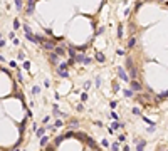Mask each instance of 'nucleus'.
<instances>
[{
	"label": "nucleus",
	"instance_id": "f257e3e1",
	"mask_svg": "<svg viewBox=\"0 0 168 151\" xmlns=\"http://www.w3.org/2000/svg\"><path fill=\"white\" fill-rule=\"evenodd\" d=\"M67 67H69V64L67 62H61L59 66H57V74L61 76V77H69V72H67Z\"/></svg>",
	"mask_w": 168,
	"mask_h": 151
},
{
	"label": "nucleus",
	"instance_id": "f03ea898",
	"mask_svg": "<svg viewBox=\"0 0 168 151\" xmlns=\"http://www.w3.org/2000/svg\"><path fill=\"white\" fill-rule=\"evenodd\" d=\"M116 72H118V77H119V79H123L124 82H128V74H126V71H124L123 67H118Z\"/></svg>",
	"mask_w": 168,
	"mask_h": 151
},
{
	"label": "nucleus",
	"instance_id": "7ed1b4c3",
	"mask_svg": "<svg viewBox=\"0 0 168 151\" xmlns=\"http://www.w3.org/2000/svg\"><path fill=\"white\" fill-rule=\"evenodd\" d=\"M49 61H50L52 64H57V62H59V55L55 54V52H50V54H49Z\"/></svg>",
	"mask_w": 168,
	"mask_h": 151
},
{
	"label": "nucleus",
	"instance_id": "20e7f679",
	"mask_svg": "<svg viewBox=\"0 0 168 151\" xmlns=\"http://www.w3.org/2000/svg\"><path fill=\"white\" fill-rule=\"evenodd\" d=\"M44 49H47V50H55V45H54L52 40H45V42H44Z\"/></svg>",
	"mask_w": 168,
	"mask_h": 151
},
{
	"label": "nucleus",
	"instance_id": "39448f33",
	"mask_svg": "<svg viewBox=\"0 0 168 151\" xmlns=\"http://www.w3.org/2000/svg\"><path fill=\"white\" fill-rule=\"evenodd\" d=\"M34 9H35V2L34 0H30V2H27V13L30 15L32 12H34Z\"/></svg>",
	"mask_w": 168,
	"mask_h": 151
},
{
	"label": "nucleus",
	"instance_id": "423d86ee",
	"mask_svg": "<svg viewBox=\"0 0 168 151\" xmlns=\"http://www.w3.org/2000/svg\"><path fill=\"white\" fill-rule=\"evenodd\" d=\"M86 61H87V57L84 54H77L76 55V62H81V64H86Z\"/></svg>",
	"mask_w": 168,
	"mask_h": 151
},
{
	"label": "nucleus",
	"instance_id": "0eeeda50",
	"mask_svg": "<svg viewBox=\"0 0 168 151\" xmlns=\"http://www.w3.org/2000/svg\"><path fill=\"white\" fill-rule=\"evenodd\" d=\"M129 84H131V89H133V91H141V84H140L138 81H131Z\"/></svg>",
	"mask_w": 168,
	"mask_h": 151
},
{
	"label": "nucleus",
	"instance_id": "6e6552de",
	"mask_svg": "<svg viewBox=\"0 0 168 151\" xmlns=\"http://www.w3.org/2000/svg\"><path fill=\"white\" fill-rule=\"evenodd\" d=\"M126 66H128L129 72H131V71H135V69H136V67L133 66V59H131V57H128V59H126Z\"/></svg>",
	"mask_w": 168,
	"mask_h": 151
},
{
	"label": "nucleus",
	"instance_id": "1a4fd4ad",
	"mask_svg": "<svg viewBox=\"0 0 168 151\" xmlns=\"http://www.w3.org/2000/svg\"><path fill=\"white\" fill-rule=\"evenodd\" d=\"M146 146V141L145 139H141V141H138L136 143V151H143V148Z\"/></svg>",
	"mask_w": 168,
	"mask_h": 151
},
{
	"label": "nucleus",
	"instance_id": "9d476101",
	"mask_svg": "<svg viewBox=\"0 0 168 151\" xmlns=\"http://www.w3.org/2000/svg\"><path fill=\"white\" fill-rule=\"evenodd\" d=\"M124 126V123H118V121H113V123H111V129H118V128H123Z\"/></svg>",
	"mask_w": 168,
	"mask_h": 151
},
{
	"label": "nucleus",
	"instance_id": "9b49d317",
	"mask_svg": "<svg viewBox=\"0 0 168 151\" xmlns=\"http://www.w3.org/2000/svg\"><path fill=\"white\" fill-rule=\"evenodd\" d=\"M123 96H124L126 99L131 98V96H133V89H124V91H123Z\"/></svg>",
	"mask_w": 168,
	"mask_h": 151
},
{
	"label": "nucleus",
	"instance_id": "f8f14e48",
	"mask_svg": "<svg viewBox=\"0 0 168 151\" xmlns=\"http://www.w3.org/2000/svg\"><path fill=\"white\" fill-rule=\"evenodd\" d=\"M96 61H99V62H104V61H106V57H104L103 52H98V54H96Z\"/></svg>",
	"mask_w": 168,
	"mask_h": 151
},
{
	"label": "nucleus",
	"instance_id": "ddd939ff",
	"mask_svg": "<svg viewBox=\"0 0 168 151\" xmlns=\"http://www.w3.org/2000/svg\"><path fill=\"white\" fill-rule=\"evenodd\" d=\"M55 54L59 55V57H62V55H66V52H64V49H61V47H55V50H54Z\"/></svg>",
	"mask_w": 168,
	"mask_h": 151
},
{
	"label": "nucleus",
	"instance_id": "4468645a",
	"mask_svg": "<svg viewBox=\"0 0 168 151\" xmlns=\"http://www.w3.org/2000/svg\"><path fill=\"white\" fill-rule=\"evenodd\" d=\"M64 139H66V136H57V138H55V141H54V144H55V146H59Z\"/></svg>",
	"mask_w": 168,
	"mask_h": 151
},
{
	"label": "nucleus",
	"instance_id": "2eb2a0df",
	"mask_svg": "<svg viewBox=\"0 0 168 151\" xmlns=\"http://www.w3.org/2000/svg\"><path fill=\"white\" fill-rule=\"evenodd\" d=\"M22 7H24V2H20V0H15V9H17V10H22Z\"/></svg>",
	"mask_w": 168,
	"mask_h": 151
},
{
	"label": "nucleus",
	"instance_id": "dca6fc26",
	"mask_svg": "<svg viewBox=\"0 0 168 151\" xmlns=\"http://www.w3.org/2000/svg\"><path fill=\"white\" fill-rule=\"evenodd\" d=\"M44 134H45V129H44V128H41L39 131H37V138H41V139H42V138H44Z\"/></svg>",
	"mask_w": 168,
	"mask_h": 151
},
{
	"label": "nucleus",
	"instance_id": "f3484780",
	"mask_svg": "<svg viewBox=\"0 0 168 151\" xmlns=\"http://www.w3.org/2000/svg\"><path fill=\"white\" fill-rule=\"evenodd\" d=\"M135 44H136V39H135V37H131V39L128 40V49H131V47H133Z\"/></svg>",
	"mask_w": 168,
	"mask_h": 151
},
{
	"label": "nucleus",
	"instance_id": "a211bd4d",
	"mask_svg": "<svg viewBox=\"0 0 168 151\" xmlns=\"http://www.w3.org/2000/svg\"><path fill=\"white\" fill-rule=\"evenodd\" d=\"M24 32H25V35H32V29L29 25H24Z\"/></svg>",
	"mask_w": 168,
	"mask_h": 151
},
{
	"label": "nucleus",
	"instance_id": "6ab92c4d",
	"mask_svg": "<svg viewBox=\"0 0 168 151\" xmlns=\"http://www.w3.org/2000/svg\"><path fill=\"white\" fill-rule=\"evenodd\" d=\"M77 128H79V123L77 121H74V123L69 124V129H77Z\"/></svg>",
	"mask_w": 168,
	"mask_h": 151
},
{
	"label": "nucleus",
	"instance_id": "aec40b11",
	"mask_svg": "<svg viewBox=\"0 0 168 151\" xmlns=\"http://www.w3.org/2000/svg\"><path fill=\"white\" fill-rule=\"evenodd\" d=\"M47 143H49V136H44V138L41 139V146H45Z\"/></svg>",
	"mask_w": 168,
	"mask_h": 151
},
{
	"label": "nucleus",
	"instance_id": "412c9836",
	"mask_svg": "<svg viewBox=\"0 0 168 151\" xmlns=\"http://www.w3.org/2000/svg\"><path fill=\"white\" fill-rule=\"evenodd\" d=\"M111 151H119V144L118 143H113V144H111Z\"/></svg>",
	"mask_w": 168,
	"mask_h": 151
},
{
	"label": "nucleus",
	"instance_id": "4be33fe9",
	"mask_svg": "<svg viewBox=\"0 0 168 151\" xmlns=\"http://www.w3.org/2000/svg\"><path fill=\"white\" fill-rule=\"evenodd\" d=\"M39 92H41V87L39 86H34L32 87V94H39Z\"/></svg>",
	"mask_w": 168,
	"mask_h": 151
},
{
	"label": "nucleus",
	"instance_id": "5701e85b",
	"mask_svg": "<svg viewBox=\"0 0 168 151\" xmlns=\"http://www.w3.org/2000/svg\"><path fill=\"white\" fill-rule=\"evenodd\" d=\"M113 91H114V92H118V91H119V84H118L116 81L113 82Z\"/></svg>",
	"mask_w": 168,
	"mask_h": 151
},
{
	"label": "nucleus",
	"instance_id": "b1692460",
	"mask_svg": "<svg viewBox=\"0 0 168 151\" xmlns=\"http://www.w3.org/2000/svg\"><path fill=\"white\" fill-rule=\"evenodd\" d=\"M18 27H20V24H18V18H15V20H14V29L18 30Z\"/></svg>",
	"mask_w": 168,
	"mask_h": 151
},
{
	"label": "nucleus",
	"instance_id": "393cba45",
	"mask_svg": "<svg viewBox=\"0 0 168 151\" xmlns=\"http://www.w3.org/2000/svg\"><path fill=\"white\" fill-rule=\"evenodd\" d=\"M62 124H64V123H62L61 119H57V121H55V123H54V128H61Z\"/></svg>",
	"mask_w": 168,
	"mask_h": 151
},
{
	"label": "nucleus",
	"instance_id": "a878e982",
	"mask_svg": "<svg viewBox=\"0 0 168 151\" xmlns=\"http://www.w3.org/2000/svg\"><path fill=\"white\" fill-rule=\"evenodd\" d=\"M86 141H87V144H89L91 148H94V146H96V144H94V141H92L91 138H86Z\"/></svg>",
	"mask_w": 168,
	"mask_h": 151
},
{
	"label": "nucleus",
	"instance_id": "bb28decb",
	"mask_svg": "<svg viewBox=\"0 0 168 151\" xmlns=\"http://www.w3.org/2000/svg\"><path fill=\"white\" fill-rule=\"evenodd\" d=\"M118 37H119V39L123 37V25H119V27H118Z\"/></svg>",
	"mask_w": 168,
	"mask_h": 151
},
{
	"label": "nucleus",
	"instance_id": "cd10ccee",
	"mask_svg": "<svg viewBox=\"0 0 168 151\" xmlns=\"http://www.w3.org/2000/svg\"><path fill=\"white\" fill-rule=\"evenodd\" d=\"M160 99H165V98H168V91H165V92H161L160 96H158Z\"/></svg>",
	"mask_w": 168,
	"mask_h": 151
},
{
	"label": "nucleus",
	"instance_id": "c85d7f7f",
	"mask_svg": "<svg viewBox=\"0 0 168 151\" xmlns=\"http://www.w3.org/2000/svg\"><path fill=\"white\" fill-rule=\"evenodd\" d=\"M81 101H82V102L87 101V92H82V94H81Z\"/></svg>",
	"mask_w": 168,
	"mask_h": 151
},
{
	"label": "nucleus",
	"instance_id": "c756f323",
	"mask_svg": "<svg viewBox=\"0 0 168 151\" xmlns=\"http://www.w3.org/2000/svg\"><path fill=\"white\" fill-rule=\"evenodd\" d=\"M17 79H18V82H22V81H24V77H22V72H20V71L17 72Z\"/></svg>",
	"mask_w": 168,
	"mask_h": 151
},
{
	"label": "nucleus",
	"instance_id": "7c9ffc66",
	"mask_svg": "<svg viewBox=\"0 0 168 151\" xmlns=\"http://www.w3.org/2000/svg\"><path fill=\"white\" fill-rule=\"evenodd\" d=\"M109 116H111V118H113L114 121H118V114H116V112H114V111H111V114H109Z\"/></svg>",
	"mask_w": 168,
	"mask_h": 151
},
{
	"label": "nucleus",
	"instance_id": "2f4dec72",
	"mask_svg": "<svg viewBox=\"0 0 168 151\" xmlns=\"http://www.w3.org/2000/svg\"><path fill=\"white\" fill-rule=\"evenodd\" d=\"M17 57H18V61H24V59H25V55H24V52H20V54L17 55Z\"/></svg>",
	"mask_w": 168,
	"mask_h": 151
},
{
	"label": "nucleus",
	"instance_id": "473e14b6",
	"mask_svg": "<svg viewBox=\"0 0 168 151\" xmlns=\"http://www.w3.org/2000/svg\"><path fill=\"white\" fill-rule=\"evenodd\" d=\"M76 111H79V112H81V111H84V107H82V104H77V106H76Z\"/></svg>",
	"mask_w": 168,
	"mask_h": 151
},
{
	"label": "nucleus",
	"instance_id": "72a5a7b5",
	"mask_svg": "<svg viewBox=\"0 0 168 151\" xmlns=\"http://www.w3.org/2000/svg\"><path fill=\"white\" fill-rule=\"evenodd\" d=\"M32 129H34V131H39V126H37V123H32Z\"/></svg>",
	"mask_w": 168,
	"mask_h": 151
},
{
	"label": "nucleus",
	"instance_id": "f704fd0d",
	"mask_svg": "<svg viewBox=\"0 0 168 151\" xmlns=\"http://www.w3.org/2000/svg\"><path fill=\"white\" fill-rule=\"evenodd\" d=\"M44 87H50V81L45 79V81H44Z\"/></svg>",
	"mask_w": 168,
	"mask_h": 151
},
{
	"label": "nucleus",
	"instance_id": "c9c22d12",
	"mask_svg": "<svg viewBox=\"0 0 168 151\" xmlns=\"http://www.w3.org/2000/svg\"><path fill=\"white\" fill-rule=\"evenodd\" d=\"M133 114H141V112H140V109H138V107H133Z\"/></svg>",
	"mask_w": 168,
	"mask_h": 151
},
{
	"label": "nucleus",
	"instance_id": "e433bc0d",
	"mask_svg": "<svg viewBox=\"0 0 168 151\" xmlns=\"http://www.w3.org/2000/svg\"><path fill=\"white\" fill-rule=\"evenodd\" d=\"M116 104H118V102H116V101H111V102H109V106H111V107H113V109H114V107H116Z\"/></svg>",
	"mask_w": 168,
	"mask_h": 151
},
{
	"label": "nucleus",
	"instance_id": "4c0bfd02",
	"mask_svg": "<svg viewBox=\"0 0 168 151\" xmlns=\"http://www.w3.org/2000/svg\"><path fill=\"white\" fill-rule=\"evenodd\" d=\"M29 67H30V62L25 61V62H24V69H29Z\"/></svg>",
	"mask_w": 168,
	"mask_h": 151
},
{
	"label": "nucleus",
	"instance_id": "58836bf2",
	"mask_svg": "<svg viewBox=\"0 0 168 151\" xmlns=\"http://www.w3.org/2000/svg\"><path fill=\"white\" fill-rule=\"evenodd\" d=\"M89 87H91V82H89V81H87V82H84V89H89Z\"/></svg>",
	"mask_w": 168,
	"mask_h": 151
},
{
	"label": "nucleus",
	"instance_id": "ea45409f",
	"mask_svg": "<svg viewBox=\"0 0 168 151\" xmlns=\"http://www.w3.org/2000/svg\"><path fill=\"white\" fill-rule=\"evenodd\" d=\"M119 141H121V143H124V141H126V136H124V134H121V136H119Z\"/></svg>",
	"mask_w": 168,
	"mask_h": 151
},
{
	"label": "nucleus",
	"instance_id": "a19ab883",
	"mask_svg": "<svg viewBox=\"0 0 168 151\" xmlns=\"http://www.w3.org/2000/svg\"><path fill=\"white\" fill-rule=\"evenodd\" d=\"M96 86H101V77H96Z\"/></svg>",
	"mask_w": 168,
	"mask_h": 151
},
{
	"label": "nucleus",
	"instance_id": "79ce46f5",
	"mask_svg": "<svg viewBox=\"0 0 168 151\" xmlns=\"http://www.w3.org/2000/svg\"><path fill=\"white\" fill-rule=\"evenodd\" d=\"M49 119H50V118H49V116H45V118H44V121H42V123H44V124H47V123H49Z\"/></svg>",
	"mask_w": 168,
	"mask_h": 151
},
{
	"label": "nucleus",
	"instance_id": "37998d69",
	"mask_svg": "<svg viewBox=\"0 0 168 151\" xmlns=\"http://www.w3.org/2000/svg\"><path fill=\"white\" fill-rule=\"evenodd\" d=\"M123 151H129V146H124V148H123Z\"/></svg>",
	"mask_w": 168,
	"mask_h": 151
},
{
	"label": "nucleus",
	"instance_id": "c03bdc74",
	"mask_svg": "<svg viewBox=\"0 0 168 151\" xmlns=\"http://www.w3.org/2000/svg\"><path fill=\"white\" fill-rule=\"evenodd\" d=\"M14 151H20V149H14Z\"/></svg>",
	"mask_w": 168,
	"mask_h": 151
}]
</instances>
